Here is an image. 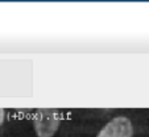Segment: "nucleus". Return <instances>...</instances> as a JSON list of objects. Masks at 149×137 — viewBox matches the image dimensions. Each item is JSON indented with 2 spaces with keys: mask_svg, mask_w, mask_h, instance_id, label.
<instances>
[{
  "mask_svg": "<svg viewBox=\"0 0 149 137\" xmlns=\"http://www.w3.org/2000/svg\"><path fill=\"white\" fill-rule=\"evenodd\" d=\"M33 124L37 137H53L59 128L61 118L56 109H38Z\"/></svg>",
  "mask_w": 149,
  "mask_h": 137,
  "instance_id": "f257e3e1",
  "label": "nucleus"
},
{
  "mask_svg": "<svg viewBox=\"0 0 149 137\" xmlns=\"http://www.w3.org/2000/svg\"><path fill=\"white\" fill-rule=\"evenodd\" d=\"M133 125L127 116H116L110 120L96 137H132Z\"/></svg>",
  "mask_w": 149,
  "mask_h": 137,
  "instance_id": "f03ea898",
  "label": "nucleus"
},
{
  "mask_svg": "<svg viewBox=\"0 0 149 137\" xmlns=\"http://www.w3.org/2000/svg\"><path fill=\"white\" fill-rule=\"evenodd\" d=\"M4 118H6V113H4V109H1V108H0V125L3 124Z\"/></svg>",
  "mask_w": 149,
  "mask_h": 137,
  "instance_id": "7ed1b4c3",
  "label": "nucleus"
}]
</instances>
